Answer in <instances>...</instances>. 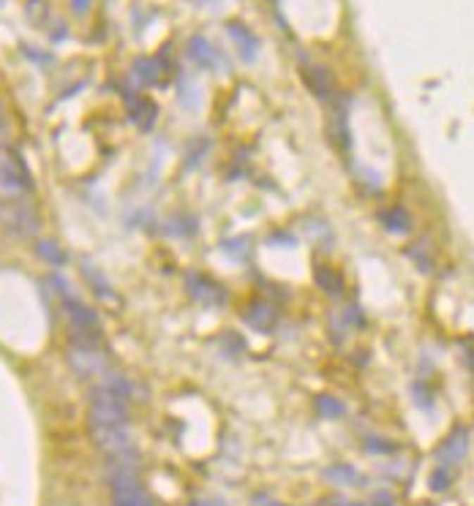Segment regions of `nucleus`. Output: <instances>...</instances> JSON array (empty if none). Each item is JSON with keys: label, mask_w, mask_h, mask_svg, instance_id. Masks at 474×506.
Returning a JSON list of instances; mask_svg holds the SVG:
<instances>
[{"label": "nucleus", "mask_w": 474, "mask_h": 506, "mask_svg": "<svg viewBox=\"0 0 474 506\" xmlns=\"http://www.w3.org/2000/svg\"><path fill=\"white\" fill-rule=\"evenodd\" d=\"M0 226L17 237V240H30L39 234L42 221H39V213L22 199H8V202L0 204Z\"/></svg>", "instance_id": "obj_1"}, {"label": "nucleus", "mask_w": 474, "mask_h": 506, "mask_svg": "<svg viewBox=\"0 0 474 506\" xmlns=\"http://www.w3.org/2000/svg\"><path fill=\"white\" fill-rule=\"evenodd\" d=\"M90 427H106V425H128V400L115 398L104 392L99 386L90 389V411H87Z\"/></svg>", "instance_id": "obj_2"}, {"label": "nucleus", "mask_w": 474, "mask_h": 506, "mask_svg": "<svg viewBox=\"0 0 474 506\" xmlns=\"http://www.w3.org/2000/svg\"><path fill=\"white\" fill-rule=\"evenodd\" d=\"M33 191V177L17 153H0V194L6 199H22Z\"/></svg>", "instance_id": "obj_3"}, {"label": "nucleus", "mask_w": 474, "mask_h": 506, "mask_svg": "<svg viewBox=\"0 0 474 506\" xmlns=\"http://www.w3.org/2000/svg\"><path fill=\"white\" fill-rule=\"evenodd\" d=\"M63 310L68 316V322L74 327V332L82 338L77 341V346H96V341L101 338V327H99V316L74 294H63Z\"/></svg>", "instance_id": "obj_4"}, {"label": "nucleus", "mask_w": 474, "mask_h": 506, "mask_svg": "<svg viewBox=\"0 0 474 506\" xmlns=\"http://www.w3.org/2000/svg\"><path fill=\"white\" fill-rule=\"evenodd\" d=\"M90 438H93V444L99 446L104 455H109V457L134 449V446H131V427L128 425L90 427Z\"/></svg>", "instance_id": "obj_5"}, {"label": "nucleus", "mask_w": 474, "mask_h": 506, "mask_svg": "<svg viewBox=\"0 0 474 506\" xmlns=\"http://www.w3.org/2000/svg\"><path fill=\"white\" fill-rule=\"evenodd\" d=\"M68 365L80 379H93L106 370V360L96 346H71L68 348Z\"/></svg>", "instance_id": "obj_6"}, {"label": "nucleus", "mask_w": 474, "mask_h": 506, "mask_svg": "<svg viewBox=\"0 0 474 506\" xmlns=\"http://www.w3.org/2000/svg\"><path fill=\"white\" fill-rule=\"evenodd\" d=\"M186 291L191 294V300H197L202 305H224V300H227L224 289L216 281H210L207 275H202V272L186 275Z\"/></svg>", "instance_id": "obj_7"}, {"label": "nucleus", "mask_w": 474, "mask_h": 506, "mask_svg": "<svg viewBox=\"0 0 474 506\" xmlns=\"http://www.w3.org/2000/svg\"><path fill=\"white\" fill-rule=\"evenodd\" d=\"M466 449H469V430L455 427L453 433L439 444L436 460H439V466H455V463H461L466 457Z\"/></svg>", "instance_id": "obj_8"}, {"label": "nucleus", "mask_w": 474, "mask_h": 506, "mask_svg": "<svg viewBox=\"0 0 474 506\" xmlns=\"http://www.w3.org/2000/svg\"><path fill=\"white\" fill-rule=\"evenodd\" d=\"M112 506H153L150 493L139 485V479L112 487Z\"/></svg>", "instance_id": "obj_9"}, {"label": "nucleus", "mask_w": 474, "mask_h": 506, "mask_svg": "<svg viewBox=\"0 0 474 506\" xmlns=\"http://www.w3.org/2000/svg\"><path fill=\"white\" fill-rule=\"evenodd\" d=\"M227 30H229V36H232V41H235V46H237V52H240V58L246 63H254L256 52H259V39L248 30L243 22H229Z\"/></svg>", "instance_id": "obj_10"}, {"label": "nucleus", "mask_w": 474, "mask_h": 506, "mask_svg": "<svg viewBox=\"0 0 474 506\" xmlns=\"http://www.w3.org/2000/svg\"><path fill=\"white\" fill-rule=\"evenodd\" d=\"M128 118H131V122H137L142 131H150L156 118H158V106L150 101V99L131 96V99H128Z\"/></svg>", "instance_id": "obj_11"}, {"label": "nucleus", "mask_w": 474, "mask_h": 506, "mask_svg": "<svg viewBox=\"0 0 474 506\" xmlns=\"http://www.w3.org/2000/svg\"><path fill=\"white\" fill-rule=\"evenodd\" d=\"M303 77H306V84H308V90L313 96H319L322 101H332L335 99V87H332L330 74L322 65H308L303 71Z\"/></svg>", "instance_id": "obj_12"}, {"label": "nucleus", "mask_w": 474, "mask_h": 506, "mask_svg": "<svg viewBox=\"0 0 474 506\" xmlns=\"http://www.w3.org/2000/svg\"><path fill=\"white\" fill-rule=\"evenodd\" d=\"M186 52H188V61L194 63V65H199V68H216V63H218V55H216V49L210 46V41H207L205 36L188 39Z\"/></svg>", "instance_id": "obj_13"}, {"label": "nucleus", "mask_w": 474, "mask_h": 506, "mask_svg": "<svg viewBox=\"0 0 474 506\" xmlns=\"http://www.w3.org/2000/svg\"><path fill=\"white\" fill-rule=\"evenodd\" d=\"M246 324L256 332H270L275 327V310L268 303H254L246 308Z\"/></svg>", "instance_id": "obj_14"}, {"label": "nucleus", "mask_w": 474, "mask_h": 506, "mask_svg": "<svg viewBox=\"0 0 474 506\" xmlns=\"http://www.w3.org/2000/svg\"><path fill=\"white\" fill-rule=\"evenodd\" d=\"M131 74L139 84H158L161 80V63L156 58H137L131 65Z\"/></svg>", "instance_id": "obj_15"}, {"label": "nucleus", "mask_w": 474, "mask_h": 506, "mask_svg": "<svg viewBox=\"0 0 474 506\" xmlns=\"http://www.w3.org/2000/svg\"><path fill=\"white\" fill-rule=\"evenodd\" d=\"M382 226L392 234H406L412 229V215L404 207H390L382 213Z\"/></svg>", "instance_id": "obj_16"}, {"label": "nucleus", "mask_w": 474, "mask_h": 506, "mask_svg": "<svg viewBox=\"0 0 474 506\" xmlns=\"http://www.w3.org/2000/svg\"><path fill=\"white\" fill-rule=\"evenodd\" d=\"M36 253H39L46 264H52V267H63V264L68 262L66 251H63L55 240H39V243H36Z\"/></svg>", "instance_id": "obj_17"}, {"label": "nucleus", "mask_w": 474, "mask_h": 506, "mask_svg": "<svg viewBox=\"0 0 474 506\" xmlns=\"http://www.w3.org/2000/svg\"><path fill=\"white\" fill-rule=\"evenodd\" d=\"M82 270H85V278H87V284L93 286V291H96L101 300H115V291H112V286L106 284V278H104V275L99 272V270H96V267H93V264L85 262Z\"/></svg>", "instance_id": "obj_18"}, {"label": "nucleus", "mask_w": 474, "mask_h": 506, "mask_svg": "<svg viewBox=\"0 0 474 506\" xmlns=\"http://www.w3.org/2000/svg\"><path fill=\"white\" fill-rule=\"evenodd\" d=\"M316 408H319V414H322L325 419H341V417L347 414L344 403H341L338 398H332V395H322V398H316Z\"/></svg>", "instance_id": "obj_19"}, {"label": "nucleus", "mask_w": 474, "mask_h": 506, "mask_svg": "<svg viewBox=\"0 0 474 506\" xmlns=\"http://www.w3.org/2000/svg\"><path fill=\"white\" fill-rule=\"evenodd\" d=\"M325 479H330L335 485H357L360 476L351 466H330L325 471Z\"/></svg>", "instance_id": "obj_20"}, {"label": "nucleus", "mask_w": 474, "mask_h": 506, "mask_svg": "<svg viewBox=\"0 0 474 506\" xmlns=\"http://www.w3.org/2000/svg\"><path fill=\"white\" fill-rule=\"evenodd\" d=\"M316 284L322 286L328 294H341L344 291V281L332 270H325V267H316Z\"/></svg>", "instance_id": "obj_21"}, {"label": "nucleus", "mask_w": 474, "mask_h": 506, "mask_svg": "<svg viewBox=\"0 0 474 506\" xmlns=\"http://www.w3.org/2000/svg\"><path fill=\"white\" fill-rule=\"evenodd\" d=\"M428 485H431L433 493H444L447 487L453 485V474H450V468L447 466L436 468V471L431 474V479H428Z\"/></svg>", "instance_id": "obj_22"}, {"label": "nucleus", "mask_w": 474, "mask_h": 506, "mask_svg": "<svg viewBox=\"0 0 474 506\" xmlns=\"http://www.w3.org/2000/svg\"><path fill=\"white\" fill-rule=\"evenodd\" d=\"M366 449H368L371 455H392V452H395V444L387 441V438L371 436V438H366Z\"/></svg>", "instance_id": "obj_23"}, {"label": "nucleus", "mask_w": 474, "mask_h": 506, "mask_svg": "<svg viewBox=\"0 0 474 506\" xmlns=\"http://www.w3.org/2000/svg\"><path fill=\"white\" fill-rule=\"evenodd\" d=\"M371 506H395V498H392V493H376L371 498Z\"/></svg>", "instance_id": "obj_24"}, {"label": "nucleus", "mask_w": 474, "mask_h": 506, "mask_svg": "<svg viewBox=\"0 0 474 506\" xmlns=\"http://www.w3.org/2000/svg\"><path fill=\"white\" fill-rule=\"evenodd\" d=\"M90 3H93V0H71V8H74V14H80V17H82V14H87Z\"/></svg>", "instance_id": "obj_25"}, {"label": "nucleus", "mask_w": 474, "mask_h": 506, "mask_svg": "<svg viewBox=\"0 0 474 506\" xmlns=\"http://www.w3.org/2000/svg\"><path fill=\"white\" fill-rule=\"evenodd\" d=\"M251 506H278L273 498H268V495H256L254 501H251Z\"/></svg>", "instance_id": "obj_26"}, {"label": "nucleus", "mask_w": 474, "mask_h": 506, "mask_svg": "<svg viewBox=\"0 0 474 506\" xmlns=\"http://www.w3.org/2000/svg\"><path fill=\"white\" fill-rule=\"evenodd\" d=\"M3 128H6V122H3V112H0V134H3Z\"/></svg>", "instance_id": "obj_27"}]
</instances>
